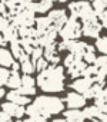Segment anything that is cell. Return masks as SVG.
<instances>
[{
	"instance_id": "cell-17",
	"label": "cell",
	"mask_w": 107,
	"mask_h": 122,
	"mask_svg": "<svg viewBox=\"0 0 107 122\" xmlns=\"http://www.w3.org/2000/svg\"><path fill=\"white\" fill-rule=\"evenodd\" d=\"M20 71H22L24 75H31V73L36 71V68H34V63L29 59V60H26V62H22V63H20Z\"/></svg>"
},
{
	"instance_id": "cell-2",
	"label": "cell",
	"mask_w": 107,
	"mask_h": 122,
	"mask_svg": "<svg viewBox=\"0 0 107 122\" xmlns=\"http://www.w3.org/2000/svg\"><path fill=\"white\" fill-rule=\"evenodd\" d=\"M33 105L39 109L40 115L43 116H51V115H57L63 112L64 103L60 98L57 96H37Z\"/></svg>"
},
{
	"instance_id": "cell-20",
	"label": "cell",
	"mask_w": 107,
	"mask_h": 122,
	"mask_svg": "<svg viewBox=\"0 0 107 122\" xmlns=\"http://www.w3.org/2000/svg\"><path fill=\"white\" fill-rule=\"evenodd\" d=\"M33 32H34V27H19L17 29V33H19L20 39H24V37H31L33 39Z\"/></svg>"
},
{
	"instance_id": "cell-3",
	"label": "cell",
	"mask_w": 107,
	"mask_h": 122,
	"mask_svg": "<svg viewBox=\"0 0 107 122\" xmlns=\"http://www.w3.org/2000/svg\"><path fill=\"white\" fill-rule=\"evenodd\" d=\"M59 36L63 40H77L81 36V25L77 19L70 17L66 22V25L59 30Z\"/></svg>"
},
{
	"instance_id": "cell-6",
	"label": "cell",
	"mask_w": 107,
	"mask_h": 122,
	"mask_svg": "<svg viewBox=\"0 0 107 122\" xmlns=\"http://www.w3.org/2000/svg\"><path fill=\"white\" fill-rule=\"evenodd\" d=\"M93 83H94L93 79H89V78H77V79H74L70 83V88L74 89V92H77L80 95H84L93 86Z\"/></svg>"
},
{
	"instance_id": "cell-45",
	"label": "cell",
	"mask_w": 107,
	"mask_h": 122,
	"mask_svg": "<svg viewBox=\"0 0 107 122\" xmlns=\"http://www.w3.org/2000/svg\"><path fill=\"white\" fill-rule=\"evenodd\" d=\"M0 88H2V85H0Z\"/></svg>"
},
{
	"instance_id": "cell-26",
	"label": "cell",
	"mask_w": 107,
	"mask_h": 122,
	"mask_svg": "<svg viewBox=\"0 0 107 122\" xmlns=\"http://www.w3.org/2000/svg\"><path fill=\"white\" fill-rule=\"evenodd\" d=\"M17 91H19V93H22L24 96H30V95L36 93V86H33V88H30V86H20Z\"/></svg>"
},
{
	"instance_id": "cell-29",
	"label": "cell",
	"mask_w": 107,
	"mask_h": 122,
	"mask_svg": "<svg viewBox=\"0 0 107 122\" xmlns=\"http://www.w3.org/2000/svg\"><path fill=\"white\" fill-rule=\"evenodd\" d=\"M9 25H10L9 19H6L4 16H0V33H3L9 27Z\"/></svg>"
},
{
	"instance_id": "cell-33",
	"label": "cell",
	"mask_w": 107,
	"mask_h": 122,
	"mask_svg": "<svg viewBox=\"0 0 107 122\" xmlns=\"http://www.w3.org/2000/svg\"><path fill=\"white\" fill-rule=\"evenodd\" d=\"M7 45V40L4 39V36H3V33H0V46H2V47H4Z\"/></svg>"
},
{
	"instance_id": "cell-32",
	"label": "cell",
	"mask_w": 107,
	"mask_h": 122,
	"mask_svg": "<svg viewBox=\"0 0 107 122\" xmlns=\"http://www.w3.org/2000/svg\"><path fill=\"white\" fill-rule=\"evenodd\" d=\"M34 122H47V118L46 116H43V115H37V116H34V118H31Z\"/></svg>"
},
{
	"instance_id": "cell-31",
	"label": "cell",
	"mask_w": 107,
	"mask_h": 122,
	"mask_svg": "<svg viewBox=\"0 0 107 122\" xmlns=\"http://www.w3.org/2000/svg\"><path fill=\"white\" fill-rule=\"evenodd\" d=\"M0 122H12V116L6 112H0Z\"/></svg>"
},
{
	"instance_id": "cell-35",
	"label": "cell",
	"mask_w": 107,
	"mask_h": 122,
	"mask_svg": "<svg viewBox=\"0 0 107 122\" xmlns=\"http://www.w3.org/2000/svg\"><path fill=\"white\" fill-rule=\"evenodd\" d=\"M98 121L100 122H107V113H101L100 118H98Z\"/></svg>"
},
{
	"instance_id": "cell-10",
	"label": "cell",
	"mask_w": 107,
	"mask_h": 122,
	"mask_svg": "<svg viewBox=\"0 0 107 122\" xmlns=\"http://www.w3.org/2000/svg\"><path fill=\"white\" fill-rule=\"evenodd\" d=\"M14 63V57L12 52L6 47H0V66L2 68H12Z\"/></svg>"
},
{
	"instance_id": "cell-37",
	"label": "cell",
	"mask_w": 107,
	"mask_h": 122,
	"mask_svg": "<svg viewBox=\"0 0 107 122\" xmlns=\"http://www.w3.org/2000/svg\"><path fill=\"white\" fill-rule=\"evenodd\" d=\"M53 122H67L66 119H62V118H56V119H53Z\"/></svg>"
},
{
	"instance_id": "cell-19",
	"label": "cell",
	"mask_w": 107,
	"mask_h": 122,
	"mask_svg": "<svg viewBox=\"0 0 107 122\" xmlns=\"http://www.w3.org/2000/svg\"><path fill=\"white\" fill-rule=\"evenodd\" d=\"M97 72H98V69H97L94 65H87L86 69L83 71L81 76H83V78H89V79H94V76L97 75Z\"/></svg>"
},
{
	"instance_id": "cell-11",
	"label": "cell",
	"mask_w": 107,
	"mask_h": 122,
	"mask_svg": "<svg viewBox=\"0 0 107 122\" xmlns=\"http://www.w3.org/2000/svg\"><path fill=\"white\" fill-rule=\"evenodd\" d=\"M64 116L67 122H83L86 119L83 112H80V109H69L67 112H64Z\"/></svg>"
},
{
	"instance_id": "cell-14",
	"label": "cell",
	"mask_w": 107,
	"mask_h": 122,
	"mask_svg": "<svg viewBox=\"0 0 107 122\" xmlns=\"http://www.w3.org/2000/svg\"><path fill=\"white\" fill-rule=\"evenodd\" d=\"M83 115H84V118H87V119L96 121V119L100 118L101 112H100V109H98L96 105H93V106H86L84 111H83Z\"/></svg>"
},
{
	"instance_id": "cell-16",
	"label": "cell",
	"mask_w": 107,
	"mask_h": 122,
	"mask_svg": "<svg viewBox=\"0 0 107 122\" xmlns=\"http://www.w3.org/2000/svg\"><path fill=\"white\" fill-rule=\"evenodd\" d=\"M96 50H98L101 55L107 56V36H98L96 39Z\"/></svg>"
},
{
	"instance_id": "cell-8",
	"label": "cell",
	"mask_w": 107,
	"mask_h": 122,
	"mask_svg": "<svg viewBox=\"0 0 107 122\" xmlns=\"http://www.w3.org/2000/svg\"><path fill=\"white\" fill-rule=\"evenodd\" d=\"M101 32V26L100 23H84L81 25V35L86 37H91V39H97L100 36Z\"/></svg>"
},
{
	"instance_id": "cell-23",
	"label": "cell",
	"mask_w": 107,
	"mask_h": 122,
	"mask_svg": "<svg viewBox=\"0 0 107 122\" xmlns=\"http://www.w3.org/2000/svg\"><path fill=\"white\" fill-rule=\"evenodd\" d=\"M10 78V71L7 68H0V85H6Z\"/></svg>"
},
{
	"instance_id": "cell-40",
	"label": "cell",
	"mask_w": 107,
	"mask_h": 122,
	"mask_svg": "<svg viewBox=\"0 0 107 122\" xmlns=\"http://www.w3.org/2000/svg\"><path fill=\"white\" fill-rule=\"evenodd\" d=\"M23 122H34V121H33V119H31V118H27V119H24V121H23Z\"/></svg>"
},
{
	"instance_id": "cell-44",
	"label": "cell",
	"mask_w": 107,
	"mask_h": 122,
	"mask_svg": "<svg viewBox=\"0 0 107 122\" xmlns=\"http://www.w3.org/2000/svg\"><path fill=\"white\" fill-rule=\"evenodd\" d=\"M16 122H22V121H20V119H17V121H16Z\"/></svg>"
},
{
	"instance_id": "cell-41",
	"label": "cell",
	"mask_w": 107,
	"mask_h": 122,
	"mask_svg": "<svg viewBox=\"0 0 107 122\" xmlns=\"http://www.w3.org/2000/svg\"><path fill=\"white\" fill-rule=\"evenodd\" d=\"M103 71H104V73H106V78H107V65H106V66L103 68Z\"/></svg>"
},
{
	"instance_id": "cell-5",
	"label": "cell",
	"mask_w": 107,
	"mask_h": 122,
	"mask_svg": "<svg viewBox=\"0 0 107 122\" xmlns=\"http://www.w3.org/2000/svg\"><path fill=\"white\" fill-rule=\"evenodd\" d=\"M47 17L50 19L51 26H54L57 30H60L66 25V22L69 20V16H67V13H66L64 9H51L49 12Z\"/></svg>"
},
{
	"instance_id": "cell-7",
	"label": "cell",
	"mask_w": 107,
	"mask_h": 122,
	"mask_svg": "<svg viewBox=\"0 0 107 122\" xmlns=\"http://www.w3.org/2000/svg\"><path fill=\"white\" fill-rule=\"evenodd\" d=\"M86 98L77 92H69L67 96H66V105L70 108V109H80L86 105Z\"/></svg>"
},
{
	"instance_id": "cell-38",
	"label": "cell",
	"mask_w": 107,
	"mask_h": 122,
	"mask_svg": "<svg viewBox=\"0 0 107 122\" xmlns=\"http://www.w3.org/2000/svg\"><path fill=\"white\" fill-rule=\"evenodd\" d=\"M4 93H6V92H4V89H3V88H0V98H3V96H4Z\"/></svg>"
},
{
	"instance_id": "cell-39",
	"label": "cell",
	"mask_w": 107,
	"mask_h": 122,
	"mask_svg": "<svg viewBox=\"0 0 107 122\" xmlns=\"http://www.w3.org/2000/svg\"><path fill=\"white\" fill-rule=\"evenodd\" d=\"M34 2H37V0H24V3H34Z\"/></svg>"
},
{
	"instance_id": "cell-24",
	"label": "cell",
	"mask_w": 107,
	"mask_h": 122,
	"mask_svg": "<svg viewBox=\"0 0 107 122\" xmlns=\"http://www.w3.org/2000/svg\"><path fill=\"white\" fill-rule=\"evenodd\" d=\"M93 65H94L97 69H103V68L107 65V56H104V55H100V56H97Z\"/></svg>"
},
{
	"instance_id": "cell-9",
	"label": "cell",
	"mask_w": 107,
	"mask_h": 122,
	"mask_svg": "<svg viewBox=\"0 0 107 122\" xmlns=\"http://www.w3.org/2000/svg\"><path fill=\"white\" fill-rule=\"evenodd\" d=\"M7 99H9V102L16 103V105H19V106H24V105L30 103V98H29V96H24V95H22V93H19V91H10V92L7 93Z\"/></svg>"
},
{
	"instance_id": "cell-34",
	"label": "cell",
	"mask_w": 107,
	"mask_h": 122,
	"mask_svg": "<svg viewBox=\"0 0 107 122\" xmlns=\"http://www.w3.org/2000/svg\"><path fill=\"white\" fill-rule=\"evenodd\" d=\"M12 69H13V72H19V71H20V63H19V62H14V63L12 65Z\"/></svg>"
},
{
	"instance_id": "cell-42",
	"label": "cell",
	"mask_w": 107,
	"mask_h": 122,
	"mask_svg": "<svg viewBox=\"0 0 107 122\" xmlns=\"http://www.w3.org/2000/svg\"><path fill=\"white\" fill-rule=\"evenodd\" d=\"M67 0H57V3H66Z\"/></svg>"
},
{
	"instance_id": "cell-22",
	"label": "cell",
	"mask_w": 107,
	"mask_h": 122,
	"mask_svg": "<svg viewBox=\"0 0 107 122\" xmlns=\"http://www.w3.org/2000/svg\"><path fill=\"white\" fill-rule=\"evenodd\" d=\"M30 60L33 63H36L37 60L40 59V57H43V47H40V46H37V47H34L33 49V52H31V55H30Z\"/></svg>"
},
{
	"instance_id": "cell-12",
	"label": "cell",
	"mask_w": 107,
	"mask_h": 122,
	"mask_svg": "<svg viewBox=\"0 0 107 122\" xmlns=\"http://www.w3.org/2000/svg\"><path fill=\"white\" fill-rule=\"evenodd\" d=\"M12 91H17L20 86H22V76L19 75V72H10V78H9V81H7V83H6Z\"/></svg>"
},
{
	"instance_id": "cell-43",
	"label": "cell",
	"mask_w": 107,
	"mask_h": 122,
	"mask_svg": "<svg viewBox=\"0 0 107 122\" xmlns=\"http://www.w3.org/2000/svg\"><path fill=\"white\" fill-rule=\"evenodd\" d=\"M83 2H89L90 3V2H93V0H83Z\"/></svg>"
},
{
	"instance_id": "cell-13",
	"label": "cell",
	"mask_w": 107,
	"mask_h": 122,
	"mask_svg": "<svg viewBox=\"0 0 107 122\" xmlns=\"http://www.w3.org/2000/svg\"><path fill=\"white\" fill-rule=\"evenodd\" d=\"M96 47L91 46V45H87V49L83 55V62L86 65H93L94 63V60H96Z\"/></svg>"
},
{
	"instance_id": "cell-25",
	"label": "cell",
	"mask_w": 107,
	"mask_h": 122,
	"mask_svg": "<svg viewBox=\"0 0 107 122\" xmlns=\"http://www.w3.org/2000/svg\"><path fill=\"white\" fill-rule=\"evenodd\" d=\"M34 68H36V71H39V72H43L44 69H47L49 68V62L44 59V57H40L37 62L34 63Z\"/></svg>"
},
{
	"instance_id": "cell-30",
	"label": "cell",
	"mask_w": 107,
	"mask_h": 122,
	"mask_svg": "<svg viewBox=\"0 0 107 122\" xmlns=\"http://www.w3.org/2000/svg\"><path fill=\"white\" fill-rule=\"evenodd\" d=\"M98 23H100L101 27H106V29H107V9L98 16Z\"/></svg>"
},
{
	"instance_id": "cell-18",
	"label": "cell",
	"mask_w": 107,
	"mask_h": 122,
	"mask_svg": "<svg viewBox=\"0 0 107 122\" xmlns=\"http://www.w3.org/2000/svg\"><path fill=\"white\" fill-rule=\"evenodd\" d=\"M10 47H12V55H13V57H16V59H19L20 57V55L23 53V49H22V46H20V42H19V39L17 40H13V42H10Z\"/></svg>"
},
{
	"instance_id": "cell-28",
	"label": "cell",
	"mask_w": 107,
	"mask_h": 122,
	"mask_svg": "<svg viewBox=\"0 0 107 122\" xmlns=\"http://www.w3.org/2000/svg\"><path fill=\"white\" fill-rule=\"evenodd\" d=\"M74 62H76V57L71 55V53H69L66 57H64V66L69 69V68H71L73 65H74Z\"/></svg>"
},
{
	"instance_id": "cell-15",
	"label": "cell",
	"mask_w": 107,
	"mask_h": 122,
	"mask_svg": "<svg viewBox=\"0 0 107 122\" xmlns=\"http://www.w3.org/2000/svg\"><path fill=\"white\" fill-rule=\"evenodd\" d=\"M3 36L7 42H13V40H17L19 39V33H17V27L13 26L12 23L9 25V27L3 32Z\"/></svg>"
},
{
	"instance_id": "cell-21",
	"label": "cell",
	"mask_w": 107,
	"mask_h": 122,
	"mask_svg": "<svg viewBox=\"0 0 107 122\" xmlns=\"http://www.w3.org/2000/svg\"><path fill=\"white\" fill-rule=\"evenodd\" d=\"M17 106H19V105H16V103L6 102V103L2 105V109H3V112L9 113L10 116H14V113H16V111H17Z\"/></svg>"
},
{
	"instance_id": "cell-4",
	"label": "cell",
	"mask_w": 107,
	"mask_h": 122,
	"mask_svg": "<svg viewBox=\"0 0 107 122\" xmlns=\"http://www.w3.org/2000/svg\"><path fill=\"white\" fill-rule=\"evenodd\" d=\"M34 22H36L34 12H31L29 9H24L23 12L17 13L14 17L10 19V23L13 26H16L17 29L19 27H33L34 26Z\"/></svg>"
},
{
	"instance_id": "cell-36",
	"label": "cell",
	"mask_w": 107,
	"mask_h": 122,
	"mask_svg": "<svg viewBox=\"0 0 107 122\" xmlns=\"http://www.w3.org/2000/svg\"><path fill=\"white\" fill-rule=\"evenodd\" d=\"M101 96H103V99H104V101H106V103H107V88H106V89H103V95H101Z\"/></svg>"
},
{
	"instance_id": "cell-27",
	"label": "cell",
	"mask_w": 107,
	"mask_h": 122,
	"mask_svg": "<svg viewBox=\"0 0 107 122\" xmlns=\"http://www.w3.org/2000/svg\"><path fill=\"white\" fill-rule=\"evenodd\" d=\"M34 85H36V82H34V79L30 75H23L22 76V86H30V88H33Z\"/></svg>"
},
{
	"instance_id": "cell-1",
	"label": "cell",
	"mask_w": 107,
	"mask_h": 122,
	"mask_svg": "<svg viewBox=\"0 0 107 122\" xmlns=\"http://www.w3.org/2000/svg\"><path fill=\"white\" fill-rule=\"evenodd\" d=\"M36 82L43 92H62L64 91V68L59 65H50L47 69L39 73Z\"/></svg>"
}]
</instances>
